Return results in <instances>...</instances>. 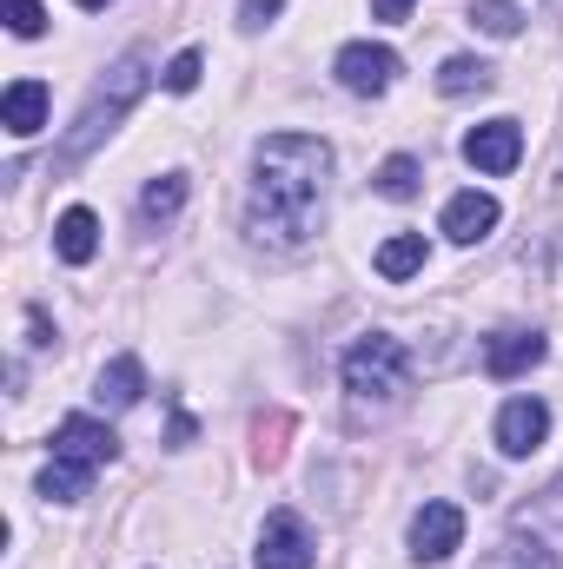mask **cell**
Masks as SVG:
<instances>
[{
	"mask_svg": "<svg viewBox=\"0 0 563 569\" xmlns=\"http://www.w3.org/2000/svg\"><path fill=\"white\" fill-rule=\"evenodd\" d=\"M325 179L332 146L312 133H266L253 152V192H246V232L273 252H298L325 226Z\"/></svg>",
	"mask_w": 563,
	"mask_h": 569,
	"instance_id": "obj_1",
	"label": "cell"
},
{
	"mask_svg": "<svg viewBox=\"0 0 563 569\" xmlns=\"http://www.w3.org/2000/svg\"><path fill=\"white\" fill-rule=\"evenodd\" d=\"M113 457H120V437L100 425V418H67V425L53 430V463L40 477V497L47 503H80L87 497V477L100 463H113Z\"/></svg>",
	"mask_w": 563,
	"mask_h": 569,
	"instance_id": "obj_2",
	"label": "cell"
},
{
	"mask_svg": "<svg viewBox=\"0 0 563 569\" xmlns=\"http://www.w3.org/2000/svg\"><path fill=\"white\" fill-rule=\"evenodd\" d=\"M146 67H152L146 53H127V60H120V67H113V73H107V80L93 87V100L80 107L73 133H67V146H60V166L87 159L93 146H100L107 133H113V127H120V120H127V107H134V100L146 93Z\"/></svg>",
	"mask_w": 563,
	"mask_h": 569,
	"instance_id": "obj_3",
	"label": "cell"
},
{
	"mask_svg": "<svg viewBox=\"0 0 563 569\" xmlns=\"http://www.w3.org/2000/svg\"><path fill=\"white\" fill-rule=\"evenodd\" d=\"M405 371H412V351L392 338V331H372L345 351V391L358 405H392L405 391Z\"/></svg>",
	"mask_w": 563,
	"mask_h": 569,
	"instance_id": "obj_4",
	"label": "cell"
},
{
	"mask_svg": "<svg viewBox=\"0 0 563 569\" xmlns=\"http://www.w3.org/2000/svg\"><path fill=\"white\" fill-rule=\"evenodd\" d=\"M312 557H318V543H312L305 517H298V510H273V517H266V530H259L253 563H259V569H312Z\"/></svg>",
	"mask_w": 563,
	"mask_h": 569,
	"instance_id": "obj_5",
	"label": "cell"
},
{
	"mask_svg": "<svg viewBox=\"0 0 563 569\" xmlns=\"http://www.w3.org/2000/svg\"><path fill=\"white\" fill-rule=\"evenodd\" d=\"M464 159H471L477 172H517V159H524V127H517V120H484V127H471V133H464Z\"/></svg>",
	"mask_w": 563,
	"mask_h": 569,
	"instance_id": "obj_6",
	"label": "cell"
},
{
	"mask_svg": "<svg viewBox=\"0 0 563 569\" xmlns=\"http://www.w3.org/2000/svg\"><path fill=\"white\" fill-rule=\"evenodd\" d=\"M398 80V53L392 47H372V40H352L338 53V87L345 93H385Z\"/></svg>",
	"mask_w": 563,
	"mask_h": 569,
	"instance_id": "obj_7",
	"label": "cell"
},
{
	"mask_svg": "<svg viewBox=\"0 0 563 569\" xmlns=\"http://www.w3.org/2000/svg\"><path fill=\"white\" fill-rule=\"evenodd\" d=\"M544 437H551V405L544 398H511L497 411V450L504 457H531Z\"/></svg>",
	"mask_w": 563,
	"mask_h": 569,
	"instance_id": "obj_8",
	"label": "cell"
},
{
	"mask_svg": "<svg viewBox=\"0 0 563 569\" xmlns=\"http://www.w3.org/2000/svg\"><path fill=\"white\" fill-rule=\"evenodd\" d=\"M457 543H464V510L457 503H424L412 517V557L418 563H444Z\"/></svg>",
	"mask_w": 563,
	"mask_h": 569,
	"instance_id": "obj_9",
	"label": "cell"
},
{
	"mask_svg": "<svg viewBox=\"0 0 563 569\" xmlns=\"http://www.w3.org/2000/svg\"><path fill=\"white\" fill-rule=\"evenodd\" d=\"M47 107H53L47 80H13L7 100H0V127H7L13 140H33V133L47 127Z\"/></svg>",
	"mask_w": 563,
	"mask_h": 569,
	"instance_id": "obj_10",
	"label": "cell"
},
{
	"mask_svg": "<svg viewBox=\"0 0 563 569\" xmlns=\"http://www.w3.org/2000/svg\"><path fill=\"white\" fill-rule=\"evenodd\" d=\"M444 232H451L457 246L491 239V232H497V199H491V192H457V199L444 206Z\"/></svg>",
	"mask_w": 563,
	"mask_h": 569,
	"instance_id": "obj_11",
	"label": "cell"
},
{
	"mask_svg": "<svg viewBox=\"0 0 563 569\" xmlns=\"http://www.w3.org/2000/svg\"><path fill=\"white\" fill-rule=\"evenodd\" d=\"M531 365H544V338H537V331H497L491 351H484V371H491V378H517V371H531Z\"/></svg>",
	"mask_w": 563,
	"mask_h": 569,
	"instance_id": "obj_12",
	"label": "cell"
},
{
	"mask_svg": "<svg viewBox=\"0 0 563 569\" xmlns=\"http://www.w3.org/2000/svg\"><path fill=\"white\" fill-rule=\"evenodd\" d=\"M53 252H60L67 266H87V259L100 252V219H93L87 206H67L60 226H53Z\"/></svg>",
	"mask_w": 563,
	"mask_h": 569,
	"instance_id": "obj_13",
	"label": "cell"
},
{
	"mask_svg": "<svg viewBox=\"0 0 563 569\" xmlns=\"http://www.w3.org/2000/svg\"><path fill=\"white\" fill-rule=\"evenodd\" d=\"M140 391H146L140 358H113V365L100 371V385H93V405H100V411H127V405H140Z\"/></svg>",
	"mask_w": 563,
	"mask_h": 569,
	"instance_id": "obj_14",
	"label": "cell"
},
{
	"mask_svg": "<svg viewBox=\"0 0 563 569\" xmlns=\"http://www.w3.org/2000/svg\"><path fill=\"white\" fill-rule=\"evenodd\" d=\"M372 266H378V279L405 284L412 272H424V232H398V239H385Z\"/></svg>",
	"mask_w": 563,
	"mask_h": 569,
	"instance_id": "obj_15",
	"label": "cell"
},
{
	"mask_svg": "<svg viewBox=\"0 0 563 569\" xmlns=\"http://www.w3.org/2000/svg\"><path fill=\"white\" fill-rule=\"evenodd\" d=\"M497 87V67L491 60H471V53H457V60H444V73H437V93H491Z\"/></svg>",
	"mask_w": 563,
	"mask_h": 569,
	"instance_id": "obj_16",
	"label": "cell"
},
{
	"mask_svg": "<svg viewBox=\"0 0 563 569\" xmlns=\"http://www.w3.org/2000/svg\"><path fill=\"white\" fill-rule=\"evenodd\" d=\"M418 179H424V166L412 152H392V159L378 166V192H385V199H418Z\"/></svg>",
	"mask_w": 563,
	"mask_h": 569,
	"instance_id": "obj_17",
	"label": "cell"
},
{
	"mask_svg": "<svg viewBox=\"0 0 563 569\" xmlns=\"http://www.w3.org/2000/svg\"><path fill=\"white\" fill-rule=\"evenodd\" d=\"M179 206H186V179H179V172H159V179L140 192V212H146V219H172Z\"/></svg>",
	"mask_w": 563,
	"mask_h": 569,
	"instance_id": "obj_18",
	"label": "cell"
},
{
	"mask_svg": "<svg viewBox=\"0 0 563 569\" xmlns=\"http://www.w3.org/2000/svg\"><path fill=\"white\" fill-rule=\"evenodd\" d=\"M471 20H477L484 33H497V40H511V33L524 27V7H517V0H477V7H471Z\"/></svg>",
	"mask_w": 563,
	"mask_h": 569,
	"instance_id": "obj_19",
	"label": "cell"
},
{
	"mask_svg": "<svg viewBox=\"0 0 563 569\" xmlns=\"http://www.w3.org/2000/svg\"><path fill=\"white\" fill-rule=\"evenodd\" d=\"M199 73H206V60H199L192 47H186V53H172V60H166V93H192V87H199Z\"/></svg>",
	"mask_w": 563,
	"mask_h": 569,
	"instance_id": "obj_20",
	"label": "cell"
},
{
	"mask_svg": "<svg viewBox=\"0 0 563 569\" xmlns=\"http://www.w3.org/2000/svg\"><path fill=\"white\" fill-rule=\"evenodd\" d=\"M7 27H13L20 40H33V33L47 27V13H40V0H7Z\"/></svg>",
	"mask_w": 563,
	"mask_h": 569,
	"instance_id": "obj_21",
	"label": "cell"
},
{
	"mask_svg": "<svg viewBox=\"0 0 563 569\" xmlns=\"http://www.w3.org/2000/svg\"><path fill=\"white\" fill-rule=\"evenodd\" d=\"M279 7H285V0H239V20H246V27H266Z\"/></svg>",
	"mask_w": 563,
	"mask_h": 569,
	"instance_id": "obj_22",
	"label": "cell"
},
{
	"mask_svg": "<svg viewBox=\"0 0 563 569\" xmlns=\"http://www.w3.org/2000/svg\"><path fill=\"white\" fill-rule=\"evenodd\" d=\"M372 13H378V20H405V13H412V0H372Z\"/></svg>",
	"mask_w": 563,
	"mask_h": 569,
	"instance_id": "obj_23",
	"label": "cell"
},
{
	"mask_svg": "<svg viewBox=\"0 0 563 569\" xmlns=\"http://www.w3.org/2000/svg\"><path fill=\"white\" fill-rule=\"evenodd\" d=\"M80 7H87V13H100V7H113V0H80Z\"/></svg>",
	"mask_w": 563,
	"mask_h": 569,
	"instance_id": "obj_24",
	"label": "cell"
},
{
	"mask_svg": "<svg viewBox=\"0 0 563 569\" xmlns=\"http://www.w3.org/2000/svg\"><path fill=\"white\" fill-rule=\"evenodd\" d=\"M544 7H551V13H563V0H544Z\"/></svg>",
	"mask_w": 563,
	"mask_h": 569,
	"instance_id": "obj_25",
	"label": "cell"
}]
</instances>
